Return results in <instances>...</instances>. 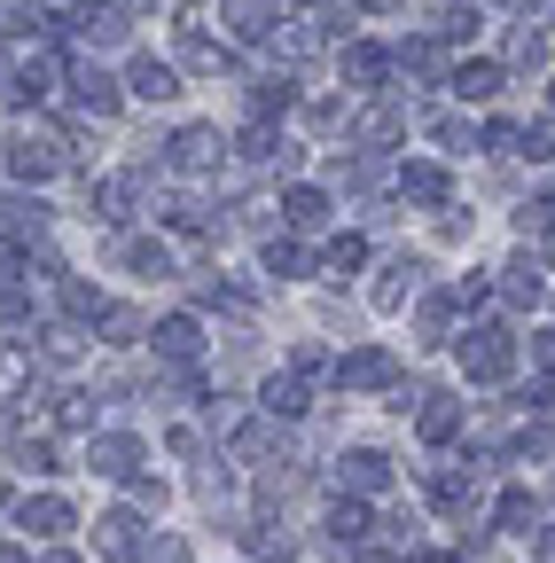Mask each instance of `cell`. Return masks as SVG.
<instances>
[{"label":"cell","instance_id":"6da1fadb","mask_svg":"<svg viewBox=\"0 0 555 563\" xmlns=\"http://www.w3.org/2000/svg\"><path fill=\"white\" fill-rule=\"evenodd\" d=\"M462 361H469V376H501L509 368V336L501 329H477V344H462Z\"/></svg>","mask_w":555,"mask_h":563},{"label":"cell","instance_id":"7a4b0ae2","mask_svg":"<svg viewBox=\"0 0 555 563\" xmlns=\"http://www.w3.org/2000/svg\"><path fill=\"white\" fill-rule=\"evenodd\" d=\"M16 525H24V532H40V540H55V532H71V509H63L55 493H40V501H24V509H16Z\"/></svg>","mask_w":555,"mask_h":563},{"label":"cell","instance_id":"3957f363","mask_svg":"<svg viewBox=\"0 0 555 563\" xmlns=\"http://www.w3.org/2000/svg\"><path fill=\"white\" fill-rule=\"evenodd\" d=\"M384 477H391V470H384V454H368V446H360V454H344V462H336V485H353V493H376Z\"/></svg>","mask_w":555,"mask_h":563},{"label":"cell","instance_id":"277c9868","mask_svg":"<svg viewBox=\"0 0 555 563\" xmlns=\"http://www.w3.org/2000/svg\"><path fill=\"white\" fill-rule=\"evenodd\" d=\"M102 555H110V563H133V555H142V532H133V517H102Z\"/></svg>","mask_w":555,"mask_h":563},{"label":"cell","instance_id":"5b68a950","mask_svg":"<svg viewBox=\"0 0 555 563\" xmlns=\"http://www.w3.org/2000/svg\"><path fill=\"white\" fill-rule=\"evenodd\" d=\"M55 165H63L55 141H16V173H24V180H47Z\"/></svg>","mask_w":555,"mask_h":563},{"label":"cell","instance_id":"8992f818","mask_svg":"<svg viewBox=\"0 0 555 563\" xmlns=\"http://www.w3.org/2000/svg\"><path fill=\"white\" fill-rule=\"evenodd\" d=\"M133 95H149V102H173V95H180V79H173L165 63H133Z\"/></svg>","mask_w":555,"mask_h":563},{"label":"cell","instance_id":"52a82bcc","mask_svg":"<svg viewBox=\"0 0 555 563\" xmlns=\"http://www.w3.org/2000/svg\"><path fill=\"white\" fill-rule=\"evenodd\" d=\"M133 462H142V446H133V439H102V446H95V470H102V477H133Z\"/></svg>","mask_w":555,"mask_h":563},{"label":"cell","instance_id":"ba28073f","mask_svg":"<svg viewBox=\"0 0 555 563\" xmlns=\"http://www.w3.org/2000/svg\"><path fill=\"white\" fill-rule=\"evenodd\" d=\"M454 87H462L469 102H485V95L501 87V70H493V63H462V70H454Z\"/></svg>","mask_w":555,"mask_h":563},{"label":"cell","instance_id":"9c48e42d","mask_svg":"<svg viewBox=\"0 0 555 563\" xmlns=\"http://www.w3.org/2000/svg\"><path fill=\"white\" fill-rule=\"evenodd\" d=\"M79 102H87L95 118H110V110H118V87L102 79V70H79Z\"/></svg>","mask_w":555,"mask_h":563},{"label":"cell","instance_id":"30bf717a","mask_svg":"<svg viewBox=\"0 0 555 563\" xmlns=\"http://www.w3.org/2000/svg\"><path fill=\"white\" fill-rule=\"evenodd\" d=\"M173 150H180V165H188V173H203V165H212V150H220V141L196 125V133H180V141H173Z\"/></svg>","mask_w":555,"mask_h":563},{"label":"cell","instance_id":"8fae6325","mask_svg":"<svg viewBox=\"0 0 555 563\" xmlns=\"http://www.w3.org/2000/svg\"><path fill=\"white\" fill-rule=\"evenodd\" d=\"M157 344L173 352V361H196V344H203V336H196V321H165V329H157Z\"/></svg>","mask_w":555,"mask_h":563},{"label":"cell","instance_id":"7c38bea8","mask_svg":"<svg viewBox=\"0 0 555 563\" xmlns=\"http://www.w3.org/2000/svg\"><path fill=\"white\" fill-rule=\"evenodd\" d=\"M384 376H391L384 352H353V361H344V384H384Z\"/></svg>","mask_w":555,"mask_h":563},{"label":"cell","instance_id":"4fadbf2b","mask_svg":"<svg viewBox=\"0 0 555 563\" xmlns=\"http://www.w3.org/2000/svg\"><path fill=\"white\" fill-rule=\"evenodd\" d=\"M266 407H274V415H298V407H306V384H298V376H274V384H266Z\"/></svg>","mask_w":555,"mask_h":563},{"label":"cell","instance_id":"5bb4252c","mask_svg":"<svg viewBox=\"0 0 555 563\" xmlns=\"http://www.w3.org/2000/svg\"><path fill=\"white\" fill-rule=\"evenodd\" d=\"M329 532H336V540H360V532H368V509H360V501H336V509H329Z\"/></svg>","mask_w":555,"mask_h":563},{"label":"cell","instance_id":"9a60e30c","mask_svg":"<svg viewBox=\"0 0 555 563\" xmlns=\"http://www.w3.org/2000/svg\"><path fill=\"white\" fill-rule=\"evenodd\" d=\"M407 196L439 203V196H446V173H439V165H407Z\"/></svg>","mask_w":555,"mask_h":563},{"label":"cell","instance_id":"2e32d148","mask_svg":"<svg viewBox=\"0 0 555 563\" xmlns=\"http://www.w3.org/2000/svg\"><path fill=\"white\" fill-rule=\"evenodd\" d=\"M344 70H353L360 87H376V79H384V47H353V55H344Z\"/></svg>","mask_w":555,"mask_h":563},{"label":"cell","instance_id":"e0dca14e","mask_svg":"<svg viewBox=\"0 0 555 563\" xmlns=\"http://www.w3.org/2000/svg\"><path fill=\"white\" fill-rule=\"evenodd\" d=\"M360 258H368V243H360V235H344V243H329V274H353Z\"/></svg>","mask_w":555,"mask_h":563},{"label":"cell","instance_id":"ac0fdd59","mask_svg":"<svg viewBox=\"0 0 555 563\" xmlns=\"http://www.w3.org/2000/svg\"><path fill=\"white\" fill-rule=\"evenodd\" d=\"M454 422H462V415H454L446 399H431V407H423V439H454Z\"/></svg>","mask_w":555,"mask_h":563},{"label":"cell","instance_id":"d6986e66","mask_svg":"<svg viewBox=\"0 0 555 563\" xmlns=\"http://www.w3.org/2000/svg\"><path fill=\"white\" fill-rule=\"evenodd\" d=\"M321 211H329V203H321L313 188H298V196H290V220H298V228H321Z\"/></svg>","mask_w":555,"mask_h":563},{"label":"cell","instance_id":"ffe728a7","mask_svg":"<svg viewBox=\"0 0 555 563\" xmlns=\"http://www.w3.org/2000/svg\"><path fill=\"white\" fill-rule=\"evenodd\" d=\"M0 563H32V555H24V548H0Z\"/></svg>","mask_w":555,"mask_h":563},{"label":"cell","instance_id":"44dd1931","mask_svg":"<svg viewBox=\"0 0 555 563\" xmlns=\"http://www.w3.org/2000/svg\"><path fill=\"white\" fill-rule=\"evenodd\" d=\"M540 563H555V532H547V540H540Z\"/></svg>","mask_w":555,"mask_h":563}]
</instances>
